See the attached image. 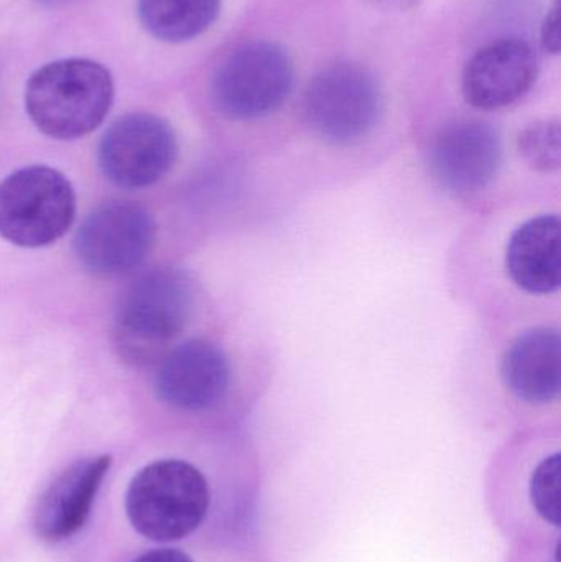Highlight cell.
<instances>
[{
	"label": "cell",
	"mask_w": 561,
	"mask_h": 562,
	"mask_svg": "<svg viewBox=\"0 0 561 562\" xmlns=\"http://www.w3.org/2000/svg\"><path fill=\"white\" fill-rule=\"evenodd\" d=\"M484 502L510 544L560 540L559 432H534L507 445L487 469Z\"/></svg>",
	"instance_id": "1"
},
{
	"label": "cell",
	"mask_w": 561,
	"mask_h": 562,
	"mask_svg": "<svg viewBox=\"0 0 561 562\" xmlns=\"http://www.w3.org/2000/svg\"><path fill=\"white\" fill-rule=\"evenodd\" d=\"M114 102V81L101 63L58 59L36 69L25 89L26 114L42 134L76 140L99 127Z\"/></svg>",
	"instance_id": "2"
},
{
	"label": "cell",
	"mask_w": 561,
	"mask_h": 562,
	"mask_svg": "<svg viewBox=\"0 0 561 562\" xmlns=\"http://www.w3.org/2000/svg\"><path fill=\"white\" fill-rule=\"evenodd\" d=\"M194 311V286L180 269L161 267L132 281L115 310V340L127 359H154L187 329Z\"/></svg>",
	"instance_id": "3"
},
{
	"label": "cell",
	"mask_w": 561,
	"mask_h": 562,
	"mask_svg": "<svg viewBox=\"0 0 561 562\" xmlns=\"http://www.w3.org/2000/svg\"><path fill=\"white\" fill-rule=\"evenodd\" d=\"M76 216V194L61 171L33 165L0 183V237L40 249L61 239Z\"/></svg>",
	"instance_id": "4"
},
{
	"label": "cell",
	"mask_w": 561,
	"mask_h": 562,
	"mask_svg": "<svg viewBox=\"0 0 561 562\" xmlns=\"http://www.w3.org/2000/svg\"><path fill=\"white\" fill-rule=\"evenodd\" d=\"M295 69L289 53L270 42L234 48L214 69L211 98L221 114L256 121L273 114L292 94Z\"/></svg>",
	"instance_id": "5"
},
{
	"label": "cell",
	"mask_w": 561,
	"mask_h": 562,
	"mask_svg": "<svg viewBox=\"0 0 561 562\" xmlns=\"http://www.w3.org/2000/svg\"><path fill=\"white\" fill-rule=\"evenodd\" d=\"M310 128L332 144H355L378 124L382 91L368 69L333 65L310 81L303 101Z\"/></svg>",
	"instance_id": "6"
},
{
	"label": "cell",
	"mask_w": 561,
	"mask_h": 562,
	"mask_svg": "<svg viewBox=\"0 0 561 562\" xmlns=\"http://www.w3.org/2000/svg\"><path fill=\"white\" fill-rule=\"evenodd\" d=\"M155 239L157 224L147 207L134 201H108L82 221L75 254L92 276H127L150 256Z\"/></svg>",
	"instance_id": "7"
},
{
	"label": "cell",
	"mask_w": 561,
	"mask_h": 562,
	"mask_svg": "<svg viewBox=\"0 0 561 562\" xmlns=\"http://www.w3.org/2000/svg\"><path fill=\"white\" fill-rule=\"evenodd\" d=\"M173 128L164 119L145 112L122 115L112 122L99 144L102 175L127 190L158 183L177 160Z\"/></svg>",
	"instance_id": "8"
},
{
	"label": "cell",
	"mask_w": 561,
	"mask_h": 562,
	"mask_svg": "<svg viewBox=\"0 0 561 562\" xmlns=\"http://www.w3.org/2000/svg\"><path fill=\"white\" fill-rule=\"evenodd\" d=\"M503 161V138L490 122L468 119L451 122L438 132L430 148L435 180L460 196L490 187Z\"/></svg>",
	"instance_id": "9"
},
{
	"label": "cell",
	"mask_w": 561,
	"mask_h": 562,
	"mask_svg": "<svg viewBox=\"0 0 561 562\" xmlns=\"http://www.w3.org/2000/svg\"><path fill=\"white\" fill-rule=\"evenodd\" d=\"M231 363L226 352L206 339H191L167 353L155 375L158 398L188 413L211 412L226 398Z\"/></svg>",
	"instance_id": "10"
},
{
	"label": "cell",
	"mask_w": 561,
	"mask_h": 562,
	"mask_svg": "<svg viewBox=\"0 0 561 562\" xmlns=\"http://www.w3.org/2000/svg\"><path fill=\"white\" fill-rule=\"evenodd\" d=\"M539 76V56L527 40H497L478 49L464 66L461 91L468 104L500 111L524 98Z\"/></svg>",
	"instance_id": "11"
},
{
	"label": "cell",
	"mask_w": 561,
	"mask_h": 562,
	"mask_svg": "<svg viewBox=\"0 0 561 562\" xmlns=\"http://www.w3.org/2000/svg\"><path fill=\"white\" fill-rule=\"evenodd\" d=\"M504 385L514 398L534 408L559 402L561 336L559 327H532L507 347L501 363Z\"/></svg>",
	"instance_id": "12"
},
{
	"label": "cell",
	"mask_w": 561,
	"mask_h": 562,
	"mask_svg": "<svg viewBox=\"0 0 561 562\" xmlns=\"http://www.w3.org/2000/svg\"><path fill=\"white\" fill-rule=\"evenodd\" d=\"M111 464V456L105 454L81 459L55 479L35 514L36 531L43 540L59 543L85 527Z\"/></svg>",
	"instance_id": "13"
},
{
	"label": "cell",
	"mask_w": 561,
	"mask_h": 562,
	"mask_svg": "<svg viewBox=\"0 0 561 562\" xmlns=\"http://www.w3.org/2000/svg\"><path fill=\"white\" fill-rule=\"evenodd\" d=\"M507 276L529 294H552L561 284L559 214H540L520 224L507 240Z\"/></svg>",
	"instance_id": "14"
},
{
	"label": "cell",
	"mask_w": 561,
	"mask_h": 562,
	"mask_svg": "<svg viewBox=\"0 0 561 562\" xmlns=\"http://www.w3.org/2000/svg\"><path fill=\"white\" fill-rule=\"evenodd\" d=\"M223 0H138V16L161 42L183 43L203 35L221 12Z\"/></svg>",
	"instance_id": "15"
},
{
	"label": "cell",
	"mask_w": 561,
	"mask_h": 562,
	"mask_svg": "<svg viewBox=\"0 0 561 562\" xmlns=\"http://www.w3.org/2000/svg\"><path fill=\"white\" fill-rule=\"evenodd\" d=\"M520 155L540 173H552L561 164V127L557 119H543L526 125L519 134Z\"/></svg>",
	"instance_id": "16"
},
{
	"label": "cell",
	"mask_w": 561,
	"mask_h": 562,
	"mask_svg": "<svg viewBox=\"0 0 561 562\" xmlns=\"http://www.w3.org/2000/svg\"><path fill=\"white\" fill-rule=\"evenodd\" d=\"M560 540L510 544L506 562H559Z\"/></svg>",
	"instance_id": "17"
},
{
	"label": "cell",
	"mask_w": 561,
	"mask_h": 562,
	"mask_svg": "<svg viewBox=\"0 0 561 562\" xmlns=\"http://www.w3.org/2000/svg\"><path fill=\"white\" fill-rule=\"evenodd\" d=\"M540 42H542V48L547 53L559 55L561 45L559 0H556L552 9L547 13L546 20H543Z\"/></svg>",
	"instance_id": "18"
},
{
	"label": "cell",
	"mask_w": 561,
	"mask_h": 562,
	"mask_svg": "<svg viewBox=\"0 0 561 562\" xmlns=\"http://www.w3.org/2000/svg\"><path fill=\"white\" fill-rule=\"evenodd\" d=\"M132 562H201L194 554L178 548H160V550L148 551Z\"/></svg>",
	"instance_id": "19"
},
{
	"label": "cell",
	"mask_w": 561,
	"mask_h": 562,
	"mask_svg": "<svg viewBox=\"0 0 561 562\" xmlns=\"http://www.w3.org/2000/svg\"><path fill=\"white\" fill-rule=\"evenodd\" d=\"M375 5L385 10H412L420 5L422 0H371Z\"/></svg>",
	"instance_id": "20"
}]
</instances>
